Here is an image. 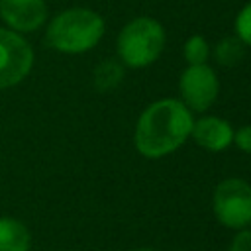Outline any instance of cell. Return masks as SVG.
Segmentation results:
<instances>
[{
    "mask_svg": "<svg viewBox=\"0 0 251 251\" xmlns=\"http://www.w3.org/2000/svg\"><path fill=\"white\" fill-rule=\"evenodd\" d=\"M192 114L180 102L165 98L143 110L135 126V149L147 159H159L178 149L192 131Z\"/></svg>",
    "mask_w": 251,
    "mask_h": 251,
    "instance_id": "cell-1",
    "label": "cell"
},
{
    "mask_svg": "<svg viewBox=\"0 0 251 251\" xmlns=\"http://www.w3.org/2000/svg\"><path fill=\"white\" fill-rule=\"evenodd\" d=\"M104 35V20L88 8L59 12L47 25L45 41L51 49L67 55L90 51Z\"/></svg>",
    "mask_w": 251,
    "mask_h": 251,
    "instance_id": "cell-2",
    "label": "cell"
},
{
    "mask_svg": "<svg viewBox=\"0 0 251 251\" xmlns=\"http://www.w3.org/2000/svg\"><path fill=\"white\" fill-rule=\"evenodd\" d=\"M165 47L163 25L147 16L126 24L118 35V57L126 67L141 69L151 65Z\"/></svg>",
    "mask_w": 251,
    "mask_h": 251,
    "instance_id": "cell-3",
    "label": "cell"
},
{
    "mask_svg": "<svg viewBox=\"0 0 251 251\" xmlns=\"http://www.w3.org/2000/svg\"><path fill=\"white\" fill-rule=\"evenodd\" d=\"M216 220L229 229H245L251 226V184L243 178L222 180L212 198Z\"/></svg>",
    "mask_w": 251,
    "mask_h": 251,
    "instance_id": "cell-4",
    "label": "cell"
},
{
    "mask_svg": "<svg viewBox=\"0 0 251 251\" xmlns=\"http://www.w3.org/2000/svg\"><path fill=\"white\" fill-rule=\"evenodd\" d=\"M33 67L29 41L8 27H0V90L20 84Z\"/></svg>",
    "mask_w": 251,
    "mask_h": 251,
    "instance_id": "cell-5",
    "label": "cell"
},
{
    "mask_svg": "<svg viewBox=\"0 0 251 251\" xmlns=\"http://www.w3.org/2000/svg\"><path fill=\"white\" fill-rule=\"evenodd\" d=\"M218 78L216 73L204 65H188L178 80V90L182 96V104L188 110L204 112L208 110L218 96Z\"/></svg>",
    "mask_w": 251,
    "mask_h": 251,
    "instance_id": "cell-6",
    "label": "cell"
},
{
    "mask_svg": "<svg viewBox=\"0 0 251 251\" xmlns=\"http://www.w3.org/2000/svg\"><path fill=\"white\" fill-rule=\"evenodd\" d=\"M0 18L8 29L31 33L47 22L45 0H0Z\"/></svg>",
    "mask_w": 251,
    "mask_h": 251,
    "instance_id": "cell-7",
    "label": "cell"
},
{
    "mask_svg": "<svg viewBox=\"0 0 251 251\" xmlns=\"http://www.w3.org/2000/svg\"><path fill=\"white\" fill-rule=\"evenodd\" d=\"M190 135L194 141L208 151H224L233 143V127L216 116H206L192 124Z\"/></svg>",
    "mask_w": 251,
    "mask_h": 251,
    "instance_id": "cell-8",
    "label": "cell"
},
{
    "mask_svg": "<svg viewBox=\"0 0 251 251\" xmlns=\"http://www.w3.org/2000/svg\"><path fill=\"white\" fill-rule=\"evenodd\" d=\"M31 233L27 226L16 218L0 216V251H29Z\"/></svg>",
    "mask_w": 251,
    "mask_h": 251,
    "instance_id": "cell-9",
    "label": "cell"
},
{
    "mask_svg": "<svg viewBox=\"0 0 251 251\" xmlns=\"http://www.w3.org/2000/svg\"><path fill=\"white\" fill-rule=\"evenodd\" d=\"M122 76H124V67H122L118 61L106 59V61H102V63L94 69V73H92V82H94L96 90L106 92V90L116 88V86L122 82Z\"/></svg>",
    "mask_w": 251,
    "mask_h": 251,
    "instance_id": "cell-10",
    "label": "cell"
},
{
    "mask_svg": "<svg viewBox=\"0 0 251 251\" xmlns=\"http://www.w3.org/2000/svg\"><path fill=\"white\" fill-rule=\"evenodd\" d=\"M243 41L239 37H224L214 47V59L222 67H233L243 59Z\"/></svg>",
    "mask_w": 251,
    "mask_h": 251,
    "instance_id": "cell-11",
    "label": "cell"
},
{
    "mask_svg": "<svg viewBox=\"0 0 251 251\" xmlns=\"http://www.w3.org/2000/svg\"><path fill=\"white\" fill-rule=\"evenodd\" d=\"M182 55H184L188 65H204L210 57V45L202 35H192L184 43Z\"/></svg>",
    "mask_w": 251,
    "mask_h": 251,
    "instance_id": "cell-12",
    "label": "cell"
},
{
    "mask_svg": "<svg viewBox=\"0 0 251 251\" xmlns=\"http://www.w3.org/2000/svg\"><path fill=\"white\" fill-rule=\"evenodd\" d=\"M235 31H237V37L243 41V45H251V2L245 4L237 14Z\"/></svg>",
    "mask_w": 251,
    "mask_h": 251,
    "instance_id": "cell-13",
    "label": "cell"
},
{
    "mask_svg": "<svg viewBox=\"0 0 251 251\" xmlns=\"http://www.w3.org/2000/svg\"><path fill=\"white\" fill-rule=\"evenodd\" d=\"M229 251H251V229H239L229 243Z\"/></svg>",
    "mask_w": 251,
    "mask_h": 251,
    "instance_id": "cell-14",
    "label": "cell"
},
{
    "mask_svg": "<svg viewBox=\"0 0 251 251\" xmlns=\"http://www.w3.org/2000/svg\"><path fill=\"white\" fill-rule=\"evenodd\" d=\"M233 141L241 151L251 153V126H241L237 131H233Z\"/></svg>",
    "mask_w": 251,
    "mask_h": 251,
    "instance_id": "cell-15",
    "label": "cell"
},
{
    "mask_svg": "<svg viewBox=\"0 0 251 251\" xmlns=\"http://www.w3.org/2000/svg\"><path fill=\"white\" fill-rule=\"evenodd\" d=\"M135 251H155V249H135Z\"/></svg>",
    "mask_w": 251,
    "mask_h": 251,
    "instance_id": "cell-16",
    "label": "cell"
}]
</instances>
